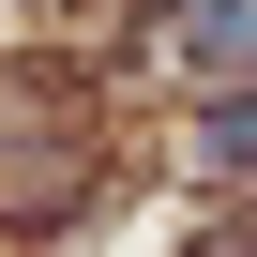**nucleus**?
I'll return each mask as SVG.
<instances>
[{
    "label": "nucleus",
    "instance_id": "nucleus-1",
    "mask_svg": "<svg viewBox=\"0 0 257 257\" xmlns=\"http://www.w3.org/2000/svg\"><path fill=\"white\" fill-rule=\"evenodd\" d=\"M182 61L197 76H257V0H182Z\"/></svg>",
    "mask_w": 257,
    "mask_h": 257
},
{
    "label": "nucleus",
    "instance_id": "nucleus-2",
    "mask_svg": "<svg viewBox=\"0 0 257 257\" xmlns=\"http://www.w3.org/2000/svg\"><path fill=\"white\" fill-rule=\"evenodd\" d=\"M197 152H212V167H257V91H227V106H212V137H197Z\"/></svg>",
    "mask_w": 257,
    "mask_h": 257
}]
</instances>
